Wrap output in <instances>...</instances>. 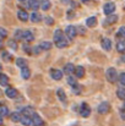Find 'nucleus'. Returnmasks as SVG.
Segmentation results:
<instances>
[{"label": "nucleus", "instance_id": "33", "mask_svg": "<svg viewBox=\"0 0 125 126\" xmlns=\"http://www.w3.org/2000/svg\"><path fill=\"white\" fill-rule=\"evenodd\" d=\"M1 56H2V59L5 60V61H10L12 58H11V55L7 53V51H2V54H1Z\"/></svg>", "mask_w": 125, "mask_h": 126}, {"label": "nucleus", "instance_id": "13", "mask_svg": "<svg viewBox=\"0 0 125 126\" xmlns=\"http://www.w3.org/2000/svg\"><path fill=\"white\" fill-rule=\"evenodd\" d=\"M33 39H35V36H33V33L31 31H25L23 32V41L30 43V42H32Z\"/></svg>", "mask_w": 125, "mask_h": 126}, {"label": "nucleus", "instance_id": "43", "mask_svg": "<svg viewBox=\"0 0 125 126\" xmlns=\"http://www.w3.org/2000/svg\"><path fill=\"white\" fill-rule=\"evenodd\" d=\"M41 50H42L41 47H35V48H33V53H35V54H39Z\"/></svg>", "mask_w": 125, "mask_h": 126}, {"label": "nucleus", "instance_id": "47", "mask_svg": "<svg viewBox=\"0 0 125 126\" xmlns=\"http://www.w3.org/2000/svg\"><path fill=\"white\" fill-rule=\"evenodd\" d=\"M122 60H123V61H124V63H125V54H124V55H123V56H122Z\"/></svg>", "mask_w": 125, "mask_h": 126}, {"label": "nucleus", "instance_id": "50", "mask_svg": "<svg viewBox=\"0 0 125 126\" xmlns=\"http://www.w3.org/2000/svg\"><path fill=\"white\" fill-rule=\"evenodd\" d=\"M0 71H1V64H0Z\"/></svg>", "mask_w": 125, "mask_h": 126}, {"label": "nucleus", "instance_id": "16", "mask_svg": "<svg viewBox=\"0 0 125 126\" xmlns=\"http://www.w3.org/2000/svg\"><path fill=\"white\" fill-rule=\"evenodd\" d=\"M64 37H65V36L63 34V31H61V30H56V31L54 32V43H58L59 41H61Z\"/></svg>", "mask_w": 125, "mask_h": 126}, {"label": "nucleus", "instance_id": "23", "mask_svg": "<svg viewBox=\"0 0 125 126\" xmlns=\"http://www.w3.org/2000/svg\"><path fill=\"white\" fill-rule=\"evenodd\" d=\"M0 115H1V116H7V115H9V108H7L4 103L0 104Z\"/></svg>", "mask_w": 125, "mask_h": 126}, {"label": "nucleus", "instance_id": "14", "mask_svg": "<svg viewBox=\"0 0 125 126\" xmlns=\"http://www.w3.org/2000/svg\"><path fill=\"white\" fill-rule=\"evenodd\" d=\"M30 18H31V21L32 22H35V23H38V22H41L42 21V16L38 14V12H32L31 15H30Z\"/></svg>", "mask_w": 125, "mask_h": 126}, {"label": "nucleus", "instance_id": "37", "mask_svg": "<svg viewBox=\"0 0 125 126\" xmlns=\"http://www.w3.org/2000/svg\"><path fill=\"white\" fill-rule=\"evenodd\" d=\"M7 44H9V47H10L11 49H14V50H16V49H17V45H16V42H15L14 39H10Z\"/></svg>", "mask_w": 125, "mask_h": 126}, {"label": "nucleus", "instance_id": "26", "mask_svg": "<svg viewBox=\"0 0 125 126\" xmlns=\"http://www.w3.org/2000/svg\"><path fill=\"white\" fill-rule=\"evenodd\" d=\"M10 118H11V120H12L14 123H18V121H21L22 115H21L20 113H12V114L10 115Z\"/></svg>", "mask_w": 125, "mask_h": 126}, {"label": "nucleus", "instance_id": "4", "mask_svg": "<svg viewBox=\"0 0 125 126\" xmlns=\"http://www.w3.org/2000/svg\"><path fill=\"white\" fill-rule=\"evenodd\" d=\"M109 109H110V107H109V103H108V102L101 103V104L98 105V108H97V110H98L99 114H107V113L109 111Z\"/></svg>", "mask_w": 125, "mask_h": 126}, {"label": "nucleus", "instance_id": "34", "mask_svg": "<svg viewBox=\"0 0 125 126\" xmlns=\"http://www.w3.org/2000/svg\"><path fill=\"white\" fill-rule=\"evenodd\" d=\"M15 38H16V39H23V32L20 31V30H17V31L15 32Z\"/></svg>", "mask_w": 125, "mask_h": 126}, {"label": "nucleus", "instance_id": "42", "mask_svg": "<svg viewBox=\"0 0 125 126\" xmlns=\"http://www.w3.org/2000/svg\"><path fill=\"white\" fill-rule=\"evenodd\" d=\"M76 31H77V34H79V33H81V34H83L86 30H85L83 27H77V28H76Z\"/></svg>", "mask_w": 125, "mask_h": 126}, {"label": "nucleus", "instance_id": "7", "mask_svg": "<svg viewBox=\"0 0 125 126\" xmlns=\"http://www.w3.org/2000/svg\"><path fill=\"white\" fill-rule=\"evenodd\" d=\"M5 94L7 98H16L17 97V91L12 87H7L6 91H5Z\"/></svg>", "mask_w": 125, "mask_h": 126}, {"label": "nucleus", "instance_id": "15", "mask_svg": "<svg viewBox=\"0 0 125 126\" xmlns=\"http://www.w3.org/2000/svg\"><path fill=\"white\" fill-rule=\"evenodd\" d=\"M22 114H23L25 116H30V118H32L33 114H35V110H33L32 107H26V108L22 109Z\"/></svg>", "mask_w": 125, "mask_h": 126}, {"label": "nucleus", "instance_id": "8", "mask_svg": "<svg viewBox=\"0 0 125 126\" xmlns=\"http://www.w3.org/2000/svg\"><path fill=\"white\" fill-rule=\"evenodd\" d=\"M32 119V125H35V126H42L43 125V120H42V118L38 115V114H33V116L31 118Z\"/></svg>", "mask_w": 125, "mask_h": 126}, {"label": "nucleus", "instance_id": "40", "mask_svg": "<svg viewBox=\"0 0 125 126\" xmlns=\"http://www.w3.org/2000/svg\"><path fill=\"white\" fill-rule=\"evenodd\" d=\"M72 91H74L75 94H80V93H81V87H80L79 84H76L75 87H72Z\"/></svg>", "mask_w": 125, "mask_h": 126}, {"label": "nucleus", "instance_id": "17", "mask_svg": "<svg viewBox=\"0 0 125 126\" xmlns=\"http://www.w3.org/2000/svg\"><path fill=\"white\" fill-rule=\"evenodd\" d=\"M117 20H118V16H117V15H109V16H107V20L104 21V23H107V25H113V23L117 22Z\"/></svg>", "mask_w": 125, "mask_h": 126}, {"label": "nucleus", "instance_id": "49", "mask_svg": "<svg viewBox=\"0 0 125 126\" xmlns=\"http://www.w3.org/2000/svg\"><path fill=\"white\" fill-rule=\"evenodd\" d=\"M18 1H22V2H23V1H26V0H18Z\"/></svg>", "mask_w": 125, "mask_h": 126}, {"label": "nucleus", "instance_id": "29", "mask_svg": "<svg viewBox=\"0 0 125 126\" xmlns=\"http://www.w3.org/2000/svg\"><path fill=\"white\" fill-rule=\"evenodd\" d=\"M56 95H58V98H59L61 102H65V100H66V95H65V93H64L63 89H58V91H56Z\"/></svg>", "mask_w": 125, "mask_h": 126}, {"label": "nucleus", "instance_id": "18", "mask_svg": "<svg viewBox=\"0 0 125 126\" xmlns=\"http://www.w3.org/2000/svg\"><path fill=\"white\" fill-rule=\"evenodd\" d=\"M20 123H21L23 126H31L32 125V119H31L30 116H25V115H22Z\"/></svg>", "mask_w": 125, "mask_h": 126}, {"label": "nucleus", "instance_id": "19", "mask_svg": "<svg viewBox=\"0 0 125 126\" xmlns=\"http://www.w3.org/2000/svg\"><path fill=\"white\" fill-rule=\"evenodd\" d=\"M83 75H85V69H83L82 66H77L75 69V76L77 79H81V77H83Z\"/></svg>", "mask_w": 125, "mask_h": 126}, {"label": "nucleus", "instance_id": "39", "mask_svg": "<svg viewBox=\"0 0 125 126\" xmlns=\"http://www.w3.org/2000/svg\"><path fill=\"white\" fill-rule=\"evenodd\" d=\"M118 36H119V37H122V38H124V39H125V26H123V27H120V30H119V32H118Z\"/></svg>", "mask_w": 125, "mask_h": 126}, {"label": "nucleus", "instance_id": "52", "mask_svg": "<svg viewBox=\"0 0 125 126\" xmlns=\"http://www.w3.org/2000/svg\"><path fill=\"white\" fill-rule=\"evenodd\" d=\"M0 93H1V92H0Z\"/></svg>", "mask_w": 125, "mask_h": 126}, {"label": "nucleus", "instance_id": "6", "mask_svg": "<svg viewBox=\"0 0 125 126\" xmlns=\"http://www.w3.org/2000/svg\"><path fill=\"white\" fill-rule=\"evenodd\" d=\"M50 77L53 80H55V81H59L63 77V72L60 70H58V69H52L50 70Z\"/></svg>", "mask_w": 125, "mask_h": 126}, {"label": "nucleus", "instance_id": "45", "mask_svg": "<svg viewBox=\"0 0 125 126\" xmlns=\"http://www.w3.org/2000/svg\"><path fill=\"white\" fill-rule=\"evenodd\" d=\"M81 1H82L83 4H86V2H89V1H91V0H81Z\"/></svg>", "mask_w": 125, "mask_h": 126}, {"label": "nucleus", "instance_id": "48", "mask_svg": "<svg viewBox=\"0 0 125 126\" xmlns=\"http://www.w3.org/2000/svg\"><path fill=\"white\" fill-rule=\"evenodd\" d=\"M2 47V42H1V39H0V48Z\"/></svg>", "mask_w": 125, "mask_h": 126}, {"label": "nucleus", "instance_id": "44", "mask_svg": "<svg viewBox=\"0 0 125 126\" xmlns=\"http://www.w3.org/2000/svg\"><path fill=\"white\" fill-rule=\"evenodd\" d=\"M68 15H69V16H68V18H72V17H74V12H72V11H69V12H68Z\"/></svg>", "mask_w": 125, "mask_h": 126}, {"label": "nucleus", "instance_id": "22", "mask_svg": "<svg viewBox=\"0 0 125 126\" xmlns=\"http://www.w3.org/2000/svg\"><path fill=\"white\" fill-rule=\"evenodd\" d=\"M21 76H22V79H25V80L30 79V76H31V71H30V69H28V67H23V69H21Z\"/></svg>", "mask_w": 125, "mask_h": 126}, {"label": "nucleus", "instance_id": "25", "mask_svg": "<svg viewBox=\"0 0 125 126\" xmlns=\"http://www.w3.org/2000/svg\"><path fill=\"white\" fill-rule=\"evenodd\" d=\"M117 50H118L119 53H124L125 51V39L119 41V42L117 43Z\"/></svg>", "mask_w": 125, "mask_h": 126}, {"label": "nucleus", "instance_id": "28", "mask_svg": "<svg viewBox=\"0 0 125 126\" xmlns=\"http://www.w3.org/2000/svg\"><path fill=\"white\" fill-rule=\"evenodd\" d=\"M0 84L1 86H7L9 84V77L5 74H0Z\"/></svg>", "mask_w": 125, "mask_h": 126}, {"label": "nucleus", "instance_id": "2", "mask_svg": "<svg viewBox=\"0 0 125 126\" xmlns=\"http://www.w3.org/2000/svg\"><path fill=\"white\" fill-rule=\"evenodd\" d=\"M65 33H66V36H68L69 39H74V38L76 37V34H77L76 27H74V26H68L66 30H65Z\"/></svg>", "mask_w": 125, "mask_h": 126}, {"label": "nucleus", "instance_id": "3", "mask_svg": "<svg viewBox=\"0 0 125 126\" xmlns=\"http://www.w3.org/2000/svg\"><path fill=\"white\" fill-rule=\"evenodd\" d=\"M80 114L82 118H88L89 114H91V108L86 104V103H82L81 107H80Z\"/></svg>", "mask_w": 125, "mask_h": 126}, {"label": "nucleus", "instance_id": "10", "mask_svg": "<svg viewBox=\"0 0 125 126\" xmlns=\"http://www.w3.org/2000/svg\"><path fill=\"white\" fill-rule=\"evenodd\" d=\"M17 17L21 20V21H27L28 20V14H27V11H25V10H22V9H20L18 11H17Z\"/></svg>", "mask_w": 125, "mask_h": 126}, {"label": "nucleus", "instance_id": "20", "mask_svg": "<svg viewBox=\"0 0 125 126\" xmlns=\"http://www.w3.org/2000/svg\"><path fill=\"white\" fill-rule=\"evenodd\" d=\"M86 25H87L88 27H94V26L97 25V18H96L94 16L88 17V18L86 20Z\"/></svg>", "mask_w": 125, "mask_h": 126}, {"label": "nucleus", "instance_id": "30", "mask_svg": "<svg viewBox=\"0 0 125 126\" xmlns=\"http://www.w3.org/2000/svg\"><path fill=\"white\" fill-rule=\"evenodd\" d=\"M55 45H56L58 48H65V47L68 45V39H66V38L64 37V38H63L61 41H59L58 43H55Z\"/></svg>", "mask_w": 125, "mask_h": 126}, {"label": "nucleus", "instance_id": "24", "mask_svg": "<svg viewBox=\"0 0 125 126\" xmlns=\"http://www.w3.org/2000/svg\"><path fill=\"white\" fill-rule=\"evenodd\" d=\"M39 47H41L42 50H49V49H52L53 44L50 42H48V41H44V42H42L41 44H39Z\"/></svg>", "mask_w": 125, "mask_h": 126}, {"label": "nucleus", "instance_id": "38", "mask_svg": "<svg viewBox=\"0 0 125 126\" xmlns=\"http://www.w3.org/2000/svg\"><path fill=\"white\" fill-rule=\"evenodd\" d=\"M119 82L122 86H125V72H122L119 75Z\"/></svg>", "mask_w": 125, "mask_h": 126}, {"label": "nucleus", "instance_id": "31", "mask_svg": "<svg viewBox=\"0 0 125 126\" xmlns=\"http://www.w3.org/2000/svg\"><path fill=\"white\" fill-rule=\"evenodd\" d=\"M117 95H118V98L124 99V100H125V89H123V88H119V89L117 91Z\"/></svg>", "mask_w": 125, "mask_h": 126}, {"label": "nucleus", "instance_id": "51", "mask_svg": "<svg viewBox=\"0 0 125 126\" xmlns=\"http://www.w3.org/2000/svg\"><path fill=\"white\" fill-rule=\"evenodd\" d=\"M124 107H125V102H124Z\"/></svg>", "mask_w": 125, "mask_h": 126}, {"label": "nucleus", "instance_id": "35", "mask_svg": "<svg viewBox=\"0 0 125 126\" xmlns=\"http://www.w3.org/2000/svg\"><path fill=\"white\" fill-rule=\"evenodd\" d=\"M44 21H45V23H47L48 26H52V25L54 23V20H53V17H50V16H47V17L44 18Z\"/></svg>", "mask_w": 125, "mask_h": 126}, {"label": "nucleus", "instance_id": "41", "mask_svg": "<svg viewBox=\"0 0 125 126\" xmlns=\"http://www.w3.org/2000/svg\"><path fill=\"white\" fill-rule=\"evenodd\" d=\"M23 50H25L27 54H31V51H32V50H31V48H30L27 44H23Z\"/></svg>", "mask_w": 125, "mask_h": 126}, {"label": "nucleus", "instance_id": "27", "mask_svg": "<svg viewBox=\"0 0 125 126\" xmlns=\"http://www.w3.org/2000/svg\"><path fill=\"white\" fill-rule=\"evenodd\" d=\"M41 9L44 10V11L49 10V9H50V1H49V0H42L41 1Z\"/></svg>", "mask_w": 125, "mask_h": 126}, {"label": "nucleus", "instance_id": "46", "mask_svg": "<svg viewBox=\"0 0 125 126\" xmlns=\"http://www.w3.org/2000/svg\"><path fill=\"white\" fill-rule=\"evenodd\" d=\"M0 125H2V116L0 115Z\"/></svg>", "mask_w": 125, "mask_h": 126}, {"label": "nucleus", "instance_id": "32", "mask_svg": "<svg viewBox=\"0 0 125 126\" xmlns=\"http://www.w3.org/2000/svg\"><path fill=\"white\" fill-rule=\"evenodd\" d=\"M68 83L70 84L71 87H75V86L77 84V82H76L75 77H71V76H69V77H68Z\"/></svg>", "mask_w": 125, "mask_h": 126}, {"label": "nucleus", "instance_id": "36", "mask_svg": "<svg viewBox=\"0 0 125 126\" xmlns=\"http://www.w3.org/2000/svg\"><path fill=\"white\" fill-rule=\"evenodd\" d=\"M7 37V31L2 27H0V38H6Z\"/></svg>", "mask_w": 125, "mask_h": 126}, {"label": "nucleus", "instance_id": "21", "mask_svg": "<svg viewBox=\"0 0 125 126\" xmlns=\"http://www.w3.org/2000/svg\"><path fill=\"white\" fill-rule=\"evenodd\" d=\"M16 65H17L18 67L23 69V67H27V61H26V59H23V58H18V59H16Z\"/></svg>", "mask_w": 125, "mask_h": 126}, {"label": "nucleus", "instance_id": "5", "mask_svg": "<svg viewBox=\"0 0 125 126\" xmlns=\"http://www.w3.org/2000/svg\"><path fill=\"white\" fill-rule=\"evenodd\" d=\"M114 10H115V5H114L113 2H107V4L104 5V7H103V11H104V14H106L107 16L112 15V14L114 12Z\"/></svg>", "mask_w": 125, "mask_h": 126}, {"label": "nucleus", "instance_id": "11", "mask_svg": "<svg viewBox=\"0 0 125 126\" xmlns=\"http://www.w3.org/2000/svg\"><path fill=\"white\" fill-rule=\"evenodd\" d=\"M75 66L72 65V64H66L65 66H64V74H66V75H71V74H74L75 72Z\"/></svg>", "mask_w": 125, "mask_h": 126}, {"label": "nucleus", "instance_id": "12", "mask_svg": "<svg viewBox=\"0 0 125 126\" xmlns=\"http://www.w3.org/2000/svg\"><path fill=\"white\" fill-rule=\"evenodd\" d=\"M27 6L36 11V10H38V7H41V2L38 0H28V5Z\"/></svg>", "mask_w": 125, "mask_h": 126}, {"label": "nucleus", "instance_id": "1", "mask_svg": "<svg viewBox=\"0 0 125 126\" xmlns=\"http://www.w3.org/2000/svg\"><path fill=\"white\" fill-rule=\"evenodd\" d=\"M106 77H107V80H108L110 83H114V82L117 81V79H118V72H117V70H115L114 67H109V69L107 70V72H106Z\"/></svg>", "mask_w": 125, "mask_h": 126}, {"label": "nucleus", "instance_id": "9", "mask_svg": "<svg viewBox=\"0 0 125 126\" xmlns=\"http://www.w3.org/2000/svg\"><path fill=\"white\" fill-rule=\"evenodd\" d=\"M101 44H102V48H103L104 50H110V49H112V42H110L109 38H103Z\"/></svg>", "mask_w": 125, "mask_h": 126}]
</instances>
